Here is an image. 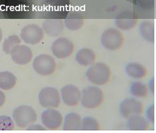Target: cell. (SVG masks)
<instances>
[{
	"mask_svg": "<svg viewBox=\"0 0 156 133\" xmlns=\"http://www.w3.org/2000/svg\"><path fill=\"white\" fill-rule=\"evenodd\" d=\"M86 76L92 84L104 85L108 82L111 77V71L106 64L98 62L94 63L86 71Z\"/></svg>",
	"mask_w": 156,
	"mask_h": 133,
	"instance_id": "obj_1",
	"label": "cell"
},
{
	"mask_svg": "<svg viewBox=\"0 0 156 133\" xmlns=\"http://www.w3.org/2000/svg\"><path fill=\"white\" fill-rule=\"evenodd\" d=\"M104 100L102 89L94 85L85 88L81 91L80 102L84 108L94 109L101 105Z\"/></svg>",
	"mask_w": 156,
	"mask_h": 133,
	"instance_id": "obj_2",
	"label": "cell"
},
{
	"mask_svg": "<svg viewBox=\"0 0 156 133\" xmlns=\"http://www.w3.org/2000/svg\"><path fill=\"white\" fill-rule=\"evenodd\" d=\"M12 119L17 127L24 128L30 124L35 123L37 119V115L35 110L32 106L21 105L13 110Z\"/></svg>",
	"mask_w": 156,
	"mask_h": 133,
	"instance_id": "obj_3",
	"label": "cell"
},
{
	"mask_svg": "<svg viewBox=\"0 0 156 133\" xmlns=\"http://www.w3.org/2000/svg\"><path fill=\"white\" fill-rule=\"evenodd\" d=\"M101 41L102 46L106 49L110 51H115L122 46L124 42V37L119 29L108 28L102 34Z\"/></svg>",
	"mask_w": 156,
	"mask_h": 133,
	"instance_id": "obj_4",
	"label": "cell"
},
{
	"mask_svg": "<svg viewBox=\"0 0 156 133\" xmlns=\"http://www.w3.org/2000/svg\"><path fill=\"white\" fill-rule=\"evenodd\" d=\"M33 68L41 76L51 75L56 69L55 60L49 54H40L34 59Z\"/></svg>",
	"mask_w": 156,
	"mask_h": 133,
	"instance_id": "obj_5",
	"label": "cell"
},
{
	"mask_svg": "<svg viewBox=\"0 0 156 133\" xmlns=\"http://www.w3.org/2000/svg\"><path fill=\"white\" fill-rule=\"evenodd\" d=\"M39 102L45 108H58L60 103V95L57 89L53 87L43 88L39 93Z\"/></svg>",
	"mask_w": 156,
	"mask_h": 133,
	"instance_id": "obj_6",
	"label": "cell"
},
{
	"mask_svg": "<svg viewBox=\"0 0 156 133\" xmlns=\"http://www.w3.org/2000/svg\"><path fill=\"white\" fill-rule=\"evenodd\" d=\"M44 33L43 28L38 25L29 24L22 29L20 36L25 43L34 45L42 41Z\"/></svg>",
	"mask_w": 156,
	"mask_h": 133,
	"instance_id": "obj_7",
	"label": "cell"
},
{
	"mask_svg": "<svg viewBox=\"0 0 156 133\" xmlns=\"http://www.w3.org/2000/svg\"><path fill=\"white\" fill-rule=\"evenodd\" d=\"M41 120L43 125L47 130L55 131L61 127L63 123V117L58 110L47 108L42 112Z\"/></svg>",
	"mask_w": 156,
	"mask_h": 133,
	"instance_id": "obj_8",
	"label": "cell"
},
{
	"mask_svg": "<svg viewBox=\"0 0 156 133\" xmlns=\"http://www.w3.org/2000/svg\"><path fill=\"white\" fill-rule=\"evenodd\" d=\"M119 110L121 116L127 119L133 115H140L143 111V105L136 98L129 97L121 101Z\"/></svg>",
	"mask_w": 156,
	"mask_h": 133,
	"instance_id": "obj_9",
	"label": "cell"
},
{
	"mask_svg": "<svg viewBox=\"0 0 156 133\" xmlns=\"http://www.w3.org/2000/svg\"><path fill=\"white\" fill-rule=\"evenodd\" d=\"M51 50L57 58L65 59L72 55L74 50V45L67 38L59 37L53 42Z\"/></svg>",
	"mask_w": 156,
	"mask_h": 133,
	"instance_id": "obj_10",
	"label": "cell"
},
{
	"mask_svg": "<svg viewBox=\"0 0 156 133\" xmlns=\"http://www.w3.org/2000/svg\"><path fill=\"white\" fill-rule=\"evenodd\" d=\"M60 96L63 102L66 106H76L80 102L81 92L76 85L68 84L60 90Z\"/></svg>",
	"mask_w": 156,
	"mask_h": 133,
	"instance_id": "obj_11",
	"label": "cell"
},
{
	"mask_svg": "<svg viewBox=\"0 0 156 133\" xmlns=\"http://www.w3.org/2000/svg\"><path fill=\"white\" fill-rule=\"evenodd\" d=\"M11 55L12 61L20 65H24L29 63L33 57L31 49L27 46L20 45H17L12 49Z\"/></svg>",
	"mask_w": 156,
	"mask_h": 133,
	"instance_id": "obj_12",
	"label": "cell"
},
{
	"mask_svg": "<svg viewBox=\"0 0 156 133\" xmlns=\"http://www.w3.org/2000/svg\"><path fill=\"white\" fill-rule=\"evenodd\" d=\"M44 33L51 37H58L62 33L64 29V21L58 18H49L43 23Z\"/></svg>",
	"mask_w": 156,
	"mask_h": 133,
	"instance_id": "obj_13",
	"label": "cell"
},
{
	"mask_svg": "<svg viewBox=\"0 0 156 133\" xmlns=\"http://www.w3.org/2000/svg\"><path fill=\"white\" fill-rule=\"evenodd\" d=\"M127 126L130 131H147L150 123L148 119L140 115H135L127 118Z\"/></svg>",
	"mask_w": 156,
	"mask_h": 133,
	"instance_id": "obj_14",
	"label": "cell"
},
{
	"mask_svg": "<svg viewBox=\"0 0 156 133\" xmlns=\"http://www.w3.org/2000/svg\"><path fill=\"white\" fill-rule=\"evenodd\" d=\"M77 62L81 66L91 65L96 59V55L93 50L88 48H81L76 55Z\"/></svg>",
	"mask_w": 156,
	"mask_h": 133,
	"instance_id": "obj_15",
	"label": "cell"
},
{
	"mask_svg": "<svg viewBox=\"0 0 156 133\" xmlns=\"http://www.w3.org/2000/svg\"><path fill=\"white\" fill-rule=\"evenodd\" d=\"M81 127V118L80 115L74 112L68 113L64 119L62 130L80 131Z\"/></svg>",
	"mask_w": 156,
	"mask_h": 133,
	"instance_id": "obj_16",
	"label": "cell"
},
{
	"mask_svg": "<svg viewBox=\"0 0 156 133\" xmlns=\"http://www.w3.org/2000/svg\"><path fill=\"white\" fill-rule=\"evenodd\" d=\"M125 72L129 77L134 79H142L148 73L144 66L136 62L128 63L125 67Z\"/></svg>",
	"mask_w": 156,
	"mask_h": 133,
	"instance_id": "obj_17",
	"label": "cell"
},
{
	"mask_svg": "<svg viewBox=\"0 0 156 133\" xmlns=\"http://www.w3.org/2000/svg\"><path fill=\"white\" fill-rule=\"evenodd\" d=\"M137 21L135 17L126 14L117 17L115 20V24L121 30H130L136 26Z\"/></svg>",
	"mask_w": 156,
	"mask_h": 133,
	"instance_id": "obj_18",
	"label": "cell"
},
{
	"mask_svg": "<svg viewBox=\"0 0 156 133\" xmlns=\"http://www.w3.org/2000/svg\"><path fill=\"white\" fill-rule=\"evenodd\" d=\"M16 77L9 71L0 72V89L3 90H11L16 84Z\"/></svg>",
	"mask_w": 156,
	"mask_h": 133,
	"instance_id": "obj_19",
	"label": "cell"
},
{
	"mask_svg": "<svg viewBox=\"0 0 156 133\" xmlns=\"http://www.w3.org/2000/svg\"><path fill=\"white\" fill-rule=\"evenodd\" d=\"M139 32L141 37L150 43L154 42V25L148 21H144L139 25Z\"/></svg>",
	"mask_w": 156,
	"mask_h": 133,
	"instance_id": "obj_20",
	"label": "cell"
},
{
	"mask_svg": "<svg viewBox=\"0 0 156 133\" xmlns=\"http://www.w3.org/2000/svg\"><path fill=\"white\" fill-rule=\"evenodd\" d=\"M148 87L141 81H133L130 85V93L136 98H144L148 95Z\"/></svg>",
	"mask_w": 156,
	"mask_h": 133,
	"instance_id": "obj_21",
	"label": "cell"
},
{
	"mask_svg": "<svg viewBox=\"0 0 156 133\" xmlns=\"http://www.w3.org/2000/svg\"><path fill=\"white\" fill-rule=\"evenodd\" d=\"M64 24L66 28L71 31H76L81 28L84 24V20L81 17L72 16L68 17L64 20Z\"/></svg>",
	"mask_w": 156,
	"mask_h": 133,
	"instance_id": "obj_22",
	"label": "cell"
},
{
	"mask_svg": "<svg viewBox=\"0 0 156 133\" xmlns=\"http://www.w3.org/2000/svg\"><path fill=\"white\" fill-rule=\"evenodd\" d=\"M21 42L20 38L16 35L9 36L4 41L3 43V50L7 54H11V51L15 46L20 45Z\"/></svg>",
	"mask_w": 156,
	"mask_h": 133,
	"instance_id": "obj_23",
	"label": "cell"
},
{
	"mask_svg": "<svg viewBox=\"0 0 156 133\" xmlns=\"http://www.w3.org/2000/svg\"><path fill=\"white\" fill-rule=\"evenodd\" d=\"M81 130L98 131L100 130V124L95 118L91 116H86L81 119Z\"/></svg>",
	"mask_w": 156,
	"mask_h": 133,
	"instance_id": "obj_24",
	"label": "cell"
},
{
	"mask_svg": "<svg viewBox=\"0 0 156 133\" xmlns=\"http://www.w3.org/2000/svg\"><path fill=\"white\" fill-rule=\"evenodd\" d=\"M15 128L14 121L7 115L0 116V131H12Z\"/></svg>",
	"mask_w": 156,
	"mask_h": 133,
	"instance_id": "obj_25",
	"label": "cell"
},
{
	"mask_svg": "<svg viewBox=\"0 0 156 133\" xmlns=\"http://www.w3.org/2000/svg\"><path fill=\"white\" fill-rule=\"evenodd\" d=\"M146 119L148 121L151 123H154L155 117H154V105H151L146 111Z\"/></svg>",
	"mask_w": 156,
	"mask_h": 133,
	"instance_id": "obj_26",
	"label": "cell"
},
{
	"mask_svg": "<svg viewBox=\"0 0 156 133\" xmlns=\"http://www.w3.org/2000/svg\"><path fill=\"white\" fill-rule=\"evenodd\" d=\"M26 129L27 131H45L47 130L46 128L41 125H40V124H34L32 123L29 125L27 128H26Z\"/></svg>",
	"mask_w": 156,
	"mask_h": 133,
	"instance_id": "obj_27",
	"label": "cell"
},
{
	"mask_svg": "<svg viewBox=\"0 0 156 133\" xmlns=\"http://www.w3.org/2000/svg\"><path fill=\"white\" fill-rule=\"evenodd\" d=\"M6 101V97L5 95L2 91L0 90V108L3 106V105L5 104Z\"/></svg>",
	"mask_w": 156,
	"mask_h": 133,
	"instance_id": "obj_28",
	"label": "cell"
},
{
	"mask_svg": "<svg viewBox=\"0 0 156 133\" xmlns=\"http://www.w3.org/2000/svg\"><path fill=\"white\" fill-rule=\"evenodd\" d=\"M2 38H3V32H2V28H0V42H1V41L2 40Z\"/></svg>",
	"mask_w": 156,
	"mask_h": 133,
	"instance_id": "obj_29",
	"label": "cell"
}]
</instances>
